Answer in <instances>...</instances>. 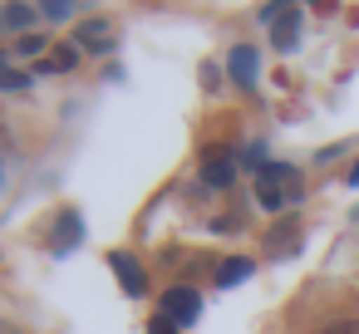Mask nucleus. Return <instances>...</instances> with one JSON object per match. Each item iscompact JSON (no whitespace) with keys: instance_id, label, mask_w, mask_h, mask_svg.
Segmentation results:
<instances>
[{"instance_id":"f257e3e1","label":"nucleus","mask_w":359,"mask_h":334,"mask_svg":"<svg viewBox=\"0 0 359 334\" xmlns=\"http://www.w3.org/2000/svg\"><path fill=\"white\" fill-rule=\"evenodd\" d=\"M256 202L266 211H285L290 202H300V187L290 177L285 162H261V187H256Z\"/></svg>"},{"instance_id":"f03ea898","label":"nucleus","mask_w":359,"mask_h":334,"mask_svg":"<svg viewBox=\"0 0 359 334\" xmlns=\"http://www.w3.org/2000/svg\"><path fill=\"white\" fill-rule=\"evenodd\" d=\"M261 25H271V45L276 50H295V40H300V6L295 0H276V6L261 11Z\"/></svg>"},{"instance_id":"7ed1b4c3","label":"nucleus","mask_w":359,"mask_h":334,"mask_svg":"<svg viewBox=\"0 0 359 334\" xmlns=\"http://www.w3.org/2000/svg\"><path fill=\"white\" fill-rule=\"evenodd\" d=\"M74 45H79V55H109V50L118 45V25H114V20H104V15H94V20H79V30H74Z\"/></svg>"},{"instance_id":"20e7f679","label":"nucleus","mask_w":359,"mask_h":334,"mask_svg":"<svg viewBox=\"0 0 359 334\" xmlns=\"http://www.w3.org/2000/svg\"><path fill=\"white\" fill-rule=\"evenodd\" d=\"M163 314H168L172 324H192V319L202 314V300H197V290H187V285H172V290L163 295Z\"/></svg>"},{"instance_id":"39448f33","label":"nucleus","mask_w":359,"mask_h":334,"mask_svg":"<svg viewBox=\"0 0 359 334\" xmlns=\"http://www.w3.org/2000/svg\"><path fill=\"white\" fill-rule=\"evenodd\" d=\"M35 11H40V6H30V0H6V6H0V35L30 30V25H35Z\"/></svg>"},{"instance_id":"423d86ee","label":"nucleus","mask_w":359,"mask_h":334,"mask_svg":"<svg viewBox=\"0 0 359 334\" xmlns=\"http://www.w3.org/2000/svg\"><path fill=\"white\" fill-rule=\"evenodd\" d=\"M202 177H207V187H231V182H236V162H231L222 148H212L207 162H202Z\"/></svg>"},{"instance_id":"0eeeda50","label":"nucleus","mask_w":359,"mask_h":334,"mask_svg":"<svg viewBox=\"0 0 359 334\" xmlns=\"http://www.w3.org/2000/svg\"><path fill=\"white\" fill-rule=\"evenodd\" d=\"M79 236H84V221L74 216V211H60V221H55V256H69L74 246H79Z\"/></svg>"},{"instance_id":"6e6552de","label":"nucleus","mask_w":359,"mask_h":334,"mask_svg":"<svg viewBox=\"0 0 359 334\" xmlns=\"http://www.w3.org/2000/svg\"><path fill=\"white\" fill-rule=\"evenodd\" d=\"M109 265L118 270V280H123V290H128V295H143V290H148V275H143V265H138L133 256L114 251V256H109Z\"/></svg>"},{"instance_id":"1a4fd4ad","label":"nucleus","mask_w":359,"mask_h":334,"mask_svg":"<svg viewBox=\"0 0 359 334\" xmlns=\"http://www.w3.org/2000/svg\"><path fill=\"white\" fill-rule=\"evenodd\" d=\"M226 69H231V79H236V84H246V89H251V84H256V50H251V45H236V50H231V60H226Z\"/></svg>"},{"instance_id":"9d476101","label":"nucleus","mask_w":359,"mask_h":334,"mask_svg":"<svg viewBox=\"0 0 359 334\" xmlns=\"http://www.w3.org/2000/svg\"><path fill=\"white\" fill-rule=\"evenodd\" d=\"M246 275H251V260L246 256H231V260L217 265V285H241Z\"/></svg>"},{"instance_id":"9b49d317","label":"nucleus","mask_w":359,"mask_h":334,"mask_svg":"<svg viewBox=\"0 0 359 334\" xmlns=\"http://www.w3.org/2000/svg\"><path fill=\"white\" fill-rule=\"evenodd\" d=\"M74 64H79V50H74V45H65V50H50L40 69H74Z\"/></svg>"},{"instance_id":"f8f14e48","label":"nucleus","mask_w":359,"mask_h":334,"mask_svg":"<svg viewBox=\"0 0 359 334\" xmlns=\"http://www.w3.org/2000/svg\"><path fill=\"white\" fill-rule=\"evenodd\" d=\"M45 50H50V40H45V35H20V40H15V55H20V60L45 55Z\"/></svg>"},{"instance_id":"ddd939ff","label":"nucleus","mask_w":359,"mask_h":334,"mask_svg":"<svg viewBox=\"0 0 359 334\" xmlns=\"http://www.w3.org/2000/svg\"><path fill=\"white\" fill-rule=\"evenodd\" d=\"M30 84V74H20V69H11V60L0 55V89H25Z\"/></svg>"},{"instance_id":"4468645a","label":"nucleus","mask_w":359,"mask_h":334,"mask_svg":"<svg viewBox=\"0 0 359 334\" xmlns=\"http://www.w3.org/2000/svg\"><path fill=\"white\" fill-rule=\"evenodd\" d=\"M40 15L45 20H69L74 15V0H40Z\"/></svg>"},{"instance_id":"2eb2a0df","label":"nucleus","mask_w":359,"mask_h":334,"mask_svg":"<svg viewBox=\"0 0 359 334\" xmlns=\"http://www.w3.org/2000/svg\"><path fill=\"white\" fill-rule=\"evenodd\" d=\"M320 334H359V319H330Z\"/></svg>"},{"instance_id":"dca6fc26","label":"nucleus","mask_w":359,"mask_h":334,"mask_svg":"<svg viewBox=\"0 0 359 334\" xmlns=\"http://www.w3.org/2000/svg\"><path fill=\"white\" fill-rule=\"evenodd\" d=\"M172 329H177V324H172V319H168V314H163V319H158V324H153V329H148V334H172Z\"/></svg>"},{"instance_id":"f3484780","label":"nucleus","mask_w":359,"mask_h":334,"mask_svg":"<svg viewBox=\"0 0 359 334\" xmlns=\"http://www.w3.org/2000/svg\"><path fill=\"white\" fill-rule=\"evenodd\" d=\"M0 334H25L20 324H11V319H0Z\"/></svg>"},{"instance_id":"a211bd4d","label":"nucleus","mask_w":359,"mask_h":334,"mask_svg":"<svg viewBox=\"0 0 359 334\" xmlns=\"http://www.w3.org/2000/svg\"><path fill=\"white\" fill-rule=\"evenodd\" d=\"M349 187H359V162H354V167H349Z\"/></svg>"}]
</instances>
